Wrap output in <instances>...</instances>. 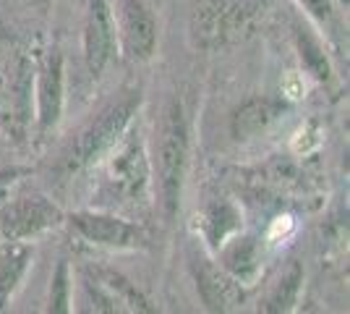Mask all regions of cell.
<instances>
[{"mask_svg": "<svg viewBox=\"0 0 350 314\" xmlns=\"http://www.w3.org/2000/svg\"><path fill=\"white\" fill-rule=\"evenodd\" d=\"M97 168H103L100 196L105 199H113L126 207H139L152 194V157L142 134L133 126Z\"/></svg>", "mask_w": 350, "mask_h": 314, "instance_id": "2", "label": "cell"}, {"mask_svg": "<svg viewBox=\"0 0 350 314\" xmlns=\"http://www.w3.org/2000/svg\"><path fill=\"white\" fill-rule=\"evenodd\" d=\"M66 223V212L50 196L31 194L8 196L0 202V239L3 241H37Z\"/></svg>", "mask_w": 350, "mask_h": 314, "instance_id": "6", "label": "cell"}, {"mask_svg": "<svg viewBox=\"0 0 350 314\" xmlns=\"http://www.w3.org/2000/svg\"><path fill=\"white\" fill-rule=\"evenodd\" d=\"M215 259L228 275H233L238 283L254 285L262 272V239L256 233L238 231L215 252Z\"/></svg>", "mask_w": 350, "mask_h": 314, "instance_id": "13", "label": "cell"}, {"mask_svg": "<svg viewBox=\"0 0 350 314\" xmlns=\"http://www.w3.org/2000/svg\"><path fill=\"white\" fill-rule=\"evenodd\" d=\"M118 47L131 63H146L154 58L160 42V21L146 0H118L116 11Z\"/></svg>", "mask_w": 350, "mask_h": 314, "instance_id": "7", "label": "cell"}, {"mask_svg": "<svg viewBox=\"0 0 350 314\" xmlns=\"http://www.w3.org/2000/svg\"><path fill=\"white\" fill-rule=\"evenodd\" d=\"M291 110V100L282 94H248L241 100L230 116V134L235 142H251L267 134L285 113Z\"/></svg>", "mask_w": 350, "mask_h": 314, "instance_id": "11", "label": "cell"}, {"mask_svg": "<svg viewBox=\"0 0 350 314\" xmlns=\"http://www.w3.org/2000/svg\"><path fill=\"white\" fill-rule=\"evenodd\" d=\"M256 16L254 0H199L191 14V40L202 50H219L248 34Z\"/></svg>", "mask_w": 350, "mask_h": 314, "instance_id": "4", "label": "cell"}, {"mask_svg": "<svg viewBox=\"0 0 350 314\" xmlns=\"http://www.w3.org/2000/svg\"><path fill=\"white\" fill-rule=\"evenodd\" d=\"M118 50L116 18L110 0H87L84 16V63L94 79H100Z\"/></svg>", "mask_w": 350, "mask_h": 314, "instance_id": "10", "label": "cell"}, {"mask_svg": "<svg viewBox=\"0 0 350 314\" xmlns=\"http://www.w3.org/2000/svg\"><path fill=\"white\" fill-rule=\"evenodd\" d=\"M293 37H295V50L301 66L306 68L311 79H317L319 84H332L335 71H332V60L327 55V47L319 37L306 27H293Z\"/></svg>", "mask_w": 350, "mask_h": 314, "instance_id": "15", "label": "cell"}, {"mask_svg": "<svg viewBox=\"0 0 350 314\" xmlns=\"http://www.w3.org/2000/svg\"><path fill=\"white\" fill-rule=\"evenodd\" d=\"M154 136H157V147H154V160H152V186L160 196L165 223H173L180 209V199H183L191 155L189 113L180 97H170L165 103Z\"/></svg>", "mask_w": 350, "mask_h": 314, "instance_id": "1", "label": "cell"}, {"mask_svg": "<svg viewBox=\"0 0 350 314\" xmlns=\"http://www.w3.org/2000/svg\"><path fill=\"white\" fill-rule=\"evenodd\" d=\"M27 173H29V168H0V196H3V192H5L16 179H21V176H27Z\"/></svg>", "mask_w": 350, "mask_h": 314, "instance_id": "20", "label": "cell"}, {"mask_svg": "<svg viewBox=\"0 0 350 314\" xmlns=\"http://www.w3.org/2000/svg\"><path fill=\"white\" fill-rule=\"evenodd\" d=\"M306 16L319 27L321 31L327 34H340V14H337V5L335 0H295Z\"/></svg>", "mask_w": 350, "mask_h": 314, "instance_id": "19", "label": "cell"}, {"mask_svg": "<svg viewBox=\"0 0 350 314\" xmlns=\"http://www.w3.org/2000/svg\"><path fill=\"white\" fill-rule=\"evenodd\" d=\"M73 309V272L71 262L60 257L53 278H50V291H47V312L68 314Z\"/></svg>", "mask_w": 350, "mask_h": 314, "instance_id": "18", "label": "cell"}, {"mask_svg": "<svg viewBox=\"0 0 350 314\" xmlns=\"http://www.w3.org/2000/svg\"><path fill=\"white\" fill-rule=\"evenodd\" d=\"M142 107V92H126L118 100L103 107L97 118H92L84 126V131L76 136L71 152L66 157L68 173H81L89 168H97L105 160V155L116 147L133 126V118Z\"/></svg>", "mask_w": 350, "mask_h": 314, "instance_id": "3", "label": "cell"}, {"mask_svg": "<svg viewBox=\"0 0 350 314\" xmlns=\"http://www.w3.org/2000/svg\"><path fill=\"white\" fill-rule=\"evenodd\" d=\"M66 223L76 239L107 252H142L149 246V233L142 223H133L110 209H76L66 215Z\"/></svg>", "mask_w": 350, "mask_h": 314, "instance_id": "5", "label": "cell"}, {"mask_svg": "<svg viewBox=\"0 0 350 314\" xmlns=\"http://www.w3.org/2000/svg\"><path fill=\"white\" fill-rule=\"evenodd\" d=\"M301 288H304V267L298 262H293L291 267L282 272L278 283L272 285V291L262 301V312L267 314H288L295 309V304L301 299Z\"/></svg>", "mask_w": 350, "mask_h": 314, "instance_id": "17", "label": "cell"}, {"mask_svg": "<svg viewBox=\"0 0 350 314\" xmlns=\"http://www.w3.org/2000/svg\"><path fill=\"white\" fill-rule=\"evenodd\" d=\"M34 262V246L29 241L0 239V312L14 301L18 288Z\"/></svg>", "mask_w": 350, "mask_h": 314, "instance_id": "14", "label": "cell"}, {"mask_svg": "<svg viewBox=\"0 0 350 314\" xmlns=\"http://www.w3.org/2000/svg\"><path fill=\"white\" fill-rule=\"evenodd\" d=\"M3 147H5V142H3V136H0V150H3Z\"/></svg>", "mask_w": 350, "mask_h": 314, "instance_id": "21", "label": "cell"}, {"mask_svg": "<svg viewBox=\"0 0 350 314\" xmlns=\"http://www.w3.org/2000/svg\"><path fill=\"white\" fill-rule=\"evenodd\" d=\"M31 3H50V0H31Z\"/></svg>", "mask_w": 350, "mask_h": 314, "instance_id": "22", "label": "cell"}, {"mask_svg": "<svg viewBox=\"0 0 350 314\" xmlns=\"http://www.w3.org/2000/svg\"><path fill=\"white\" fill-rule=\"evenodd\" d=\"M189 270L196 293L206 312H235L246 301V285L238 283L233 275L219 267V262L209 252L189 249Z\"/></svg>", "mask_w": 350, "mask_h": 314, "instance_id": "8", "label": "cell"}, {"mask_svg": "<svg viewBox=\"0 0 350 314\" xmlns=\"http://www.w3.org/2000/svg\"><path fill=\"white\" fill-rule=\"evenodd\" d=\"M66 110V58L60 50H50L34 74V131L47 139L58 129Z\"/></svg>", "mask_w": 350, "mask_h": 314, "instance_id": "9", "label": "cell"}, {"mask_svg": "<svg viewBox=\"0 0 350 314\" xmlns=\"http://www.w3.org/2000/svg\"><path fill=\"white\" fill-rule=\"evenodd\" d=\"M196 231L202 236V246L209 254H215L225 241L243 231V212L228 196H212L206 199L202 212L196 215Z\"/></svg>", "mask_w": 350, "mask_h": 314, "instance_id": "12", "label": "cell"}, {"mask_svg": "<svg viewBox=\"0 0 350 314\" xmlns=\"http://www.w3.org/2000/svg\"><path fill=\"white\" fill-rule=\"evenodd\" d=\"M89 272L120 301V306H123L126 312H154L152 301L142 293V288L136 283H131L123 272H118V270H113V267H94V270H89Z\"/></svg>", "mask_w": 350, "mask_h": 314, "instance_id": "16", "label": "cell"}]
</instances>
